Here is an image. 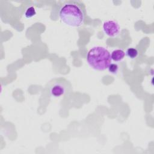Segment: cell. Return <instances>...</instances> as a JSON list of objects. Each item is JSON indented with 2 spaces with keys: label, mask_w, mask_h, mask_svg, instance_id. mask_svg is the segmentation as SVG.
Wrapping results in <instances>:
<instances>
[{
  "label": "cell",
  "mask_w": 154,
  "mask_h": 154,
  "mask_svg": "<svg viewBox=\"0 0 154 154\" xmlns=\"http://www.w3.org/2000/svg\"><path fill=\"white\" fill-rule=\"evenodd\" d=\"M58 14L64 24L72 27L81 26L85 17L83 6L78 2L72 1H66L61 5Z\"/></svg>",
  "instance_id": "cell-1"
},
{
  "label": "cell",
  "mask_w": 154,
  "mask_h": 154,
  "mask_svg": "<svg viewBox=\"0 0 154 154\" xmlns=\"http://www.w3.org/2000/svg\"><path fill=\"white\" fill-rule=\"evenodd\" d=\"M87 61L93 69L102 71L108 68L112 60L110 52L107 49L102 46H94L88 52Z\"/></svg>",
  "instance_id": "cell-2"
},
{
  "label": "cell",
  "mask_w": 154,
  "mask_h": 154,
  "mask_svg": "<svg viewBox=\"0 0 154 154\" xmlns=\"http://www.w3.org/2000/svg\"><path fill=\"white\" fill-rule=\"evenodd\" d=\"M49 93L54 97H60L64 96L68 90L67 82L61 80H54L51 82L49 87Z\"/></svg>",
  "instance_id": "cell-3"
},
{
  "label": "cell",
  "mask_w": 154,
  "mask_h": 154,
  "mask_svg": "<svg viewBox=\"0 0 154 154\" xmlns=\"http://www.w3.org/2000/svg\"><path fill=\"white\" fill-rule=\"evenodd\" d=\"M103 30L109 37H115L119 35L120 31V27L116 21L109 20L104 22L103 24Z\"/></svg>",
  "instance_id": "cell-4"
},
{
  "label": "cell",
  "mask_w": 154,
  "mask_h": 154,
  "mask_svg": "<svg viewBox=\"0 0 154 154\" xmlns=\"http://www.w3.org/2000/svg\"><path fill=\"white\" fill-rule=\"evenodd\" d=\"M125 56V52H124V51L120 49H117L114 50L111 52V60H112L113 61L116 62H119L124 59Z\"/></svg>",
  "instance_id": "cell-5"
},
{
  "label": "cell",
  "mask_w": 154,
  "mask_h": 154,
  "mask_svg": "<svg viewBox=\"0 0 154 154\" xmlns=\"http://www.w3.org/2000/svg\"><path fill=\"white\" fill-rule=\"evenodd\" d=\"M126 55L131 59H134L138 55V51L136 48H129L126 51Z\"/></svg>",
  "instance_id": "cell-6"
},
{
  "label": "cell",
  "mask_w": 154,
  "mask_h": 154,
  "mask_svg": "<svg viewBox=\"0 0 154 154\" xmlns=\"http://www.w3.org/2000/svg\"><path fill=\"white\" fill-rule=\"evenodd\" d=\"M35 14H36V11H35V8L33 6L28 7L26 9V10L24 13V15H25V17L28 18V19L34 17V16H35Z\"/></svg>",
  "instance_id": "cell-7"
},
{
  "label": "cell",
  "mask_w": 154,
  "mask_h": 154,
  "mask_svg": "<svg viewBox=\"0 0 154 154\" xmlns=\"http://www.w3.org/2000/svg\"><path fill=\"white\" fill-rule=\"evenodd\" d=\"M108 70L112 74H116L119 71V66L116 63H111L108 67Z\"/></svg>",
  "instance_id": "cell-8"
}]
</instances>
